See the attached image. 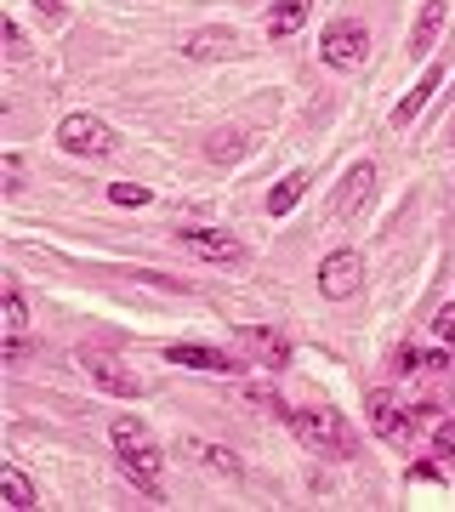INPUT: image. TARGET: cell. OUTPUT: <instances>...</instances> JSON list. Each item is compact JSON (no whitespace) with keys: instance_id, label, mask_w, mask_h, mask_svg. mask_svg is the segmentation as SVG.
Wrapping results in <instances>:
<instances>
[{"instance_id":"9a60e30c","label":"cell","mask_w":455,"mask_h":512,"mask_svg":"<svg viewBox=\"0 0 455 512\" xmlns=\"http://www.w3.org/2000/svg\"><path fill=\"white\" fill-rule=\"evenodd\" d=\"M308 183H313L308 171H291V177H285V183L268 194V217H285V211H296V200L308 194Z\"/></svg>"},{"instance_id":"52a82bcc","label":"cell","mask_w":455,"mask_h":512,"mask_svg":"<svg viewBox=\"0 0 455 512\" xmlns=\"http://www.w3.org/2000/svg\"><path fill=\"white\" fill-rule=\"evenodd\" d=\"M177 245L188 256H200V262H245V245H239L228 228H177Z\"/></svg>"},{"instance_id":"8992f818","label":"cell","mask_w":455,"mask_h":512,"mask_svg":"<svg viewBox=\"0 0 455 512\" xmlns=\"http://www.w3.org/2000/svg\"><path fill=\"white\" fill-rule=\"evenodd\" d=\"M364 52H370V29L364 23H330L325 35H319V57H325L330 69H359Z\"/></svg>"},{"instance_id":"5b68a950","label":"cell","mask_w":455,"mask_h":512,"mask_svg":"<svg viewBox=\"0 0 455 512\" xmlns=\"http://www.w3.org/2000/svg\"><path fill=\"white\" fill-rule=\"evenodd\" d=\"M80 370H86L103 393H114V399H143V393H148L143 376H137V370H126L114 353H80Z\"/></svg>"},{"instance_id":"7c38bea8","label":"cell","mask_w":455,"mask_h":512,"mask_svg":"<svg viewBox=\"0 0 455 512\" xmlns=\"http://www.w3.org/2000/svg\"><path fill=\"white\" fill-rule=\"evenodd\" d=\"M308 12H313V0H273V12H268V35H273V40L296 35V29L308 23Z\"/></svg>"},{"instance_id":"7a4b0ae2","label":"cell","mask_w":455,"mask_h":512,"mask_svg":"<svg viewBox=\"0 0 455 512\" xmlns=\"http://www.w3.org/2000/svg\"><path fill=\"white\" fill-rule=\"evenodd\" d=\"M291 433L302 444H308L313 456H336L347 461L353 450H359V439H353V427H347L330 404H302V410H291Z\"/></svg>"},{"instance_id":"44dd1931","label":"cell","mask_w":455,"mask_h":512,"mask_svg":"<svg viewBox=\"0 0 455 512\" xmlns=\"http://www.w3.org/2000/svg\"><path fill=\"white\" fill-rule=\"evenodd\" d=\"M18 177H23V160H18V154H6V160H0V188H6V194H18Z\"/></svg>"},{"instance_id":"ac0fdd59","label":"cell","mask_w":455,"mask_h":512,"mask_svg":"<svg viewBox=\"0 0 455 512\" xmlns=\"http://www.w3.org/2000/svg\"><path fill=\"white\" fill-rule=\"evenodd\" d=\"M188 52H194V57L234 52V35H228V29H205V35H194V40H188Z\"/></svg>"},{"instance_id":"603a6c76","label":"cell","mask_w":455,"mask_h":512,"mask_svg":"<svg viewBox=\"0 0 455 512\" xmlns=\"http://www.w3.org/2000/svg\"><path fill=\"white\" fill-rule=\"evenodd\" d=\"M205 456H211V467H217V473H228V478L239 473V461H234V450H222V444H205Z\"/></svg>"},{"instance_id":"d4e9b609","label":"cell","mask_w":455,"mask_h":512,"mask_svg":"<svg viewBox=\"0 0 455 512\" xmlns=\"http://www.w3.org/2000/svg\"><path fill=\"white\" fill-rule=\"evenodd\" d=\"M433 450H438V456H455V421H438V433H433Z\"/></svg>"},{"instance_id":"4fadbf2b","label":"cell","mask_w":455,"mask_h":512,"mask_svg":"<svg viewBox=\"0 0 455 512\" xmlns=\"http://www.w3.org/2000/svg\"><path fill=\"white\" fill-rule=\"evenodd\" d=\"M438 80H444V69L433 63V69H427V74L416 80V92H410V97L399 103V109H393V126H410V120H416V114L427 109V97H433V86H438Z\"/></svg>"},{"instance_id":"2e32d148","label":"cell","mask_w":455,"mask_h":512,"mask_svg":"<svg viewBox=\"0 0 455 512\" xmlns=\"http://www.w3.org/2000/svg\"><path fill=\"white\" fill-rule=\"evenodd\" d=\"M438 29H444V0H427L421 18H416V29H410V52H427V46L438 40Z\"/></svg>"},{"instance_id":"7402d4cb","label":"cell","mask_w":455,"mask_h":512,"mask_svg":"<svg viewBox=\"0 0 455 512\" xmlns=\"http://www.w3.org/2000/svg\"><path fill=\"white\" fill-rule=\"evenodd\" d=\"M245 399H251L256 410H273V416H291V410L279 404V393H262V387H245Z\"/></svg>"},{"instance_id":"e0dca14e","label":"cell","mask_w":455,"mask_h":512,"mask_svg":"<svg viewBox=\"0 0 455 512\" xmlns=\"http://www.w3.org/2000/svg\"><path fill=\"white\" fill-rule=\"evenodd\" d=\"M0 313H6V319H0V325H6V336H23V330H29V308H23L18 285H6V291H0Z\"/></svg>"},{"instance_id":"3957f363","label":"cell","mask_w":455,"mask_h":512,"mask_svg":"<svg viewBox=\"0 0 455 512\" xmlns=\"http://www.w3.org/2000/svg\"><path fill=\"white\" fill-rule=\"evenodd\" d=\"M364 421H370L387 444H399V450H410V444H416V416H410V410H404L387 387L364 393Z\"/></svg>"},{"instance_id":"8fae6325","label":"cell","mask_w":455,"mask_h":512,"mask_svg":"<svg viewBox=\"0 0 455 512\" xmlns=\"http://www.w3.org/2000/svg\"><path fill=\"white\" fill-rule=\"evenodd\" d=\"M239 342H245V348L256 353V365H262V370H279L285 359H291V342H285V336H273V330L245 325V330H239Z\"/></svg>"},{"instance_id":"ffe728a7","label":"cell","mask_w":455,"mask_h":512,"mask_svg":"<svg viewBox=\"0 0 455 512\" xmlns=\"http://www.w3.org/2000/svg\"><path fill=\"white\" fill-rule=\"evenodd\" d=\"M109 200H114V205H148V188H143V183H114Z\"/></svg>"},{"instance_id":"277c9868","label":"cell","mask_w":455,"mask_h":512,"mask_svg":"<svg viewBox=\"0 0 455 512\" xmlns=\"http://www.w3.org/2000/svg\"><path fill=\"white\" fill-rule=\"evenodd\" d=\"M57 143L69 148V154H80V160H103V154H114V131L97 114H69L57 126Z\"/></svg>"},{"instance_id":"cb8c5ba5","label":"cell","mask_w":455,"mask_h":512,"mask_svg":"<svg viewBox=\"0 0 455 512\" xmlns=\"http://www.w3.org/2000/svg\"><path fill=\"white\" fill-rule=\"evenodd\" d=\"M205 154H211V160H239V154H245V143H239V131H228V143H211Z\"/></svg>"},{"instance_id":"484cf974","label":"cell","mask_w":455,"mask_h":512,"mask_svg":"<svg viewBox=\"0 0 455 512\" xmlns=\"http://www.w3.org/2000/svg\"><path fill=\"white\" fill-rule=\"evenodd\" d=\"M393 370H404V376H410V370H427V359H421L416 348H399V359H393Z\"/></svg>"},{"instance_id":"4316f807","label":"cell","mask_w":455,"mask_h":512,"mask_svg":"<svg viewBox=\"0 0 455 512\" xmlns=\"http://www.w3.org/2000/svg\"><path fill=\"white\" fill-rule=\"evenodd\" d=\"M433 330H438V336H444V342H455V308H438Z\"/></svg>"},{"instance_id":"d6986e66","label":"cell","mask_w":455,"mask_h":512,"mask_svg":"<svg viewBox=\"0 0 455 512\" xmlns=\"http://www.w3.org/2000/svg\"><path fill=\"white\" fill-rule=\"evenodd\" d=\"M0 35H6V57H12V63H23V57H29V46H23V29H18V18H6V23H0Z\"/></svg>"},{"instance_id":"6da1fadb","label":"cell","mask_w":455,"mask_h":512,"mask_svg":"<svg viewBox=\"0 0 455 512\" xmlns=\"http://www.w3.org/2000/svg\"><path fill=\"white\" fill-rule=\"evenodd\" d=\"M109 439H114V456H120L126 478L148 495V501H160V467H165V456H160V444H154V433H148L137 416H120L109 427Z\"/></svg>"},{"instance_id":"9c48e42d","label":"cell","mask_w":455,"mask_h":512,"mask_svg":"<svg viewBox=\"0 0 455 512\" xmlns=\"http://www.w3.org/2000/svg\"><path fill=\"white\" fill-rule=\"evenodd\" d=\"M165 359L171 365H188V370H205V376H234L239 370V359H228L222 348H205V342H171Z\"/></svg>"},{"instance_id":"5bb4252c","label":"cell","mask_w":455,"mask_h":512,"mask_svg":"<svg viewBox=\"0 0 455 512\" xmlns=\"http://www.w3.org/2000/svg\"><path fill=\"white\" fill-rule=\"evenodd\" d=\"M0 501H6L12 512H29L35 507V484H29L18 467H0Z\"/></svg>"},{"instance_id":"ba28073f","label":"cell","mask_w":455,"mask_h":512,"mask_svg":"<svg viewBox=\"0 0 455 512\" xmlns=\"http://www.w3.org/2000/svg\"><path fill=\"white\" fill-rule=\"evenodd\" d=\"M359 285H364V256L359 251H330L325 262H319V291H325L330 302H347Z\"/></svg>"},{"instance_id":"30bf717a","label":"cell","mask_w":455,"mask_h":512,"mask_svg":"<svg viewBox=\"0 0 455 512\" xmlns=\"http://www.w3.org/2000/svg\"><path fill=\"white\" fill-rule=\"evenodd\" d=\"M370 194H376V165H353L342 177V188H336L330 211H336V217H359L364 205H370Z\"/></svg>"}]
</instances>
